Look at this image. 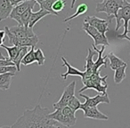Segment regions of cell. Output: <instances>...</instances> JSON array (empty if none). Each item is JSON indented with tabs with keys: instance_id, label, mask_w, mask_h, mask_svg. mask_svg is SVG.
Masks as SVG:
<instances>
[{
	"instance_id": "44dd1931",
	"label": "cell",
	"mask_w": 130,
	"mask_h": 128,
	"mask_svg": "<svg viewBox=\"0 0 130 128\" xmlns=\"http://www.w3.org/2000/svg\"><path fill=\"white\" fill-rule=\"evenodd\" d=\"M87 10H88V6H87L85 3H82V4L78 5V8H77L76 13H75L74 14L71 15V16H69V17H67V18H65L64 20H63V22H70L71 20H73L74 18H76V17L84 14V13H87Z\"/></svg>"
},
{
	"instance_id": "4fadbf2b",
	"label": "cell",
	"mask_w": 130,
	"mask_h": 128,
	"mask_svg": "<svg viewBox=\"0 0 130 128\" xmlns=\"http://www.w3.org/2000/svg\"><path fill=\"white\" fill-rule=\"evenodd\" d=\"M82 110L84 111V117L87 118L97 119V120H108L109 117L105 114L102 113L97 107H86L82 108Z\"/></svg>"
},
{
	"instance_id": "7402d4cb",
	"label": "cell",
	"mask_w": 130,
	"mask_h": 128,
	"mask_svg": "<svg viewBox=\"0 0 130 128\" xmlns=\"http://www.w3.org/2000/svg\"><path fill=\"white\" fill-rule=\"evenodd\" d=\"M36 61V56H35V46H31L30 50L26 53V55L23 57L22 61V64L24 66H28L32 64L33 62Z\"/></svg>"
},
{
	"instance_id": "4316f807",
	"label": "cell",
	"mask_w": 130,
	"mask_h": 128,
	"mask_svg": "<svg viewBox=\"0 0 130 128\" xmlns=\"http://www.w3.org/2000/svg\"><path fill=\"white\" fill-rule=\"evenodd\" d=\"M66 6V1L65 0H56L53 5V10L56 13H59L65 8Z\"/></svg>"
},
{
	"instance_id": "7c38bea8",
	"label": "cell",
	"mask_w": 130,
	"mask_h": 128,
	"mask_svg": "<svg viewBox=\"0 0 130 128\" xmlns=\"http://www.w3.org/2000/svg\"><path fill=\"white\" fill-rule=\"evenodd\" d=\"M9 30L13 36H15L16 38H30V36H34L35 33L33 31V28L29 27H25L23 25H17V26H13V27H8Z\"/></svg>"
},
{
	"instance_id": "484cf974",
	"label": "cell",
	"mask_w": 130,
	"mask_h": 128,
	"mask_svg": "<svg viewBox=\"0 0 130 128\" xmlns=\"http://www.w3.org/2000/svg\"><path fill=\"white\" fill-rule=\"evenodd\" d=\"M35 56H36V61L38 63V66H42L44 65L45 61V54H44L43 51L40 48H38L36 51H35Z\"/></svg>"
},
{
	"instance_id": "e0dca14e",
	"label": "cell",
	"mask_w": 130,
	"mask_h": 128,
	"mask_svg": "<svg viewBox=\"0 0 130 128\" xmlns=\"http://www.w3.org/2000/svg\"><path fill=\"white\" fill-rule=\"evenodd\" d=\"M50 14L51 13H49L48 11L41 9V8H40V10L38 12H35V13L32 12L31 16H30V20H29V27L33 28L35 26V24H36L38 21H40L42 18H44V17L47 16V15H50Z\"/></svg>"
},
{
	"instance_id": "cb8c5ba5",
	"label": "cell",
	"mask_w": 130,
	"mask_h": 128,
	"mask_svg": "<svg viewBox=\"0 0 130 128\" xmlns=\"http://www.w3.org/2000/svg\"><path fill=\"white\" fill-rule=\"evenodd\" d=\"M33 8H29L27 11H25L23 13H22L20 16V23L19 25H23L25 27H29V22L30 20L31 13H32Z\"/></svg>"
},
{
	"instance_id": "3957f363",
	"label": "cell",
	"mask_w": 130,
	"mask_h": 128,
	"mask_svg": "<svg viewBox=\"0 0 130 128\" xmlns=\"http://www.w3.org/2000/svg\"><path fill=\"white\" fill-rule=\"evenodd\" d=\"M107 78H108L107 75L104 77L100 76V71L93 73L92 75L82 80L84 86L79 90V93L84 92L87 89H94L101 94H106V90L108 88V85L106 84Z\"/></svg>"
},
{
	"instance_id": "603a6c76",
	"label": "cell",
	"mask_w": 130,
	"mask_h": 128,
	"mask_svg": "<svg viewBox=\"0 0 130 128\" xmlns=\"http://www.w3.org/2000/svg\"><path fill=\"white\" fill-rule=\"evenodd\" d=\"M55 1L56 0H43L39 4V6L41 9L48 11L52 15H56V16H58V15H59L58 13H56V12H54V10H53V5H54V3L55 2Z\"/></svg>"
},
{
	"instance_id": "8fae6325",
	"label": "cell",
	"mask_w": 130,
	"mask_h": 128,
	"mask_svg": "<svg viewBox=\"0 0 130 128\" xmlns=\"http://www.w3.org/2000/svg\"><path fill=\"white\" fill-rule=\"evenodd\" d=\"M84 22H87L93 27L97 29L103 34H105L109 30V24L110 23L111 20L109 18L107 19H100L96 16H87L84 20Z\"/></svg>"
},
{
	"instance_id": "30bf717a",
	"label": "cell",
	"mask_w": 130,
	"mask_h": 128,
	"mask_svg": "<svg viewBox=\"0 0 130 128\" xmlns=\"http://www.w3.org/2000/svg\"><path fill=\"white\" fill-rule=\"evenodd\" d=\"M37 2L35 0H27V1H23L21 4L17 5V6H13L12 13L10 14V18L13 20L16 21L17 23H20V16L22 13H23L25 11H27L29 8H33Z\"/></svg>"
},
{
	"instance_id": "9c48e42d",
	"label": "cell",
	"mask_w": 130,
	"mask_h": 128,
	"mask_svg": "<svg viewBox=\"0 0 130 128\" xmlns=\"http://www.w3.org/2000/svg\"><path fill=\"white\" fill-rule=\"evenodd\" d=\"M48 118L54 119L56 122L60 123V124H63L65 126H73L76 124L77 117H69L68 115H66L65 113H63L61 108H58L55 109L53 113L48 114Z\"/></svg>"
},
{
	"instance_id": "836d02e7",
	"label": "cell",
	"mask_w": 130,
	"mask_h": 128,
	"mask_svg": "<svg viewBox=\"0 0 130 128\" xmlns=\"http://www.w3.org/2000/svg\"><path fill=\"white\" fill-rule=\"evenodd\" d=\"M35 1H36V2H37V3H38V5H39V4H40V3H41V2H42V1H43V0H35Z\"/></svg>"
},
{
	"instance_id": "d6a6232c",
	"label": "cell",
	"mask_w": 130,
	"mask_h": 128,
	"mask_svg": "<svg viewBox=\"0 0 130 128\" xmlns=\"http://www.w3.org/2000/svg\"><path fill=\"white\" fill-rule=\"evenodd\" d=\"M3 43H4V39H2V38H0V46L3 45Z\"/></svg>"
},
{
	"instance_id": "6da1fadb",
	"label": "cell",
	"mask_w": 130,
	"mask_h": 128,
	"mask_svg": "<svg viewBox=\"0 0 130 128\" xmlns=\"http://www.w3.org/2000/svg\"><path fill=\"white\" fill-rule=\"evenodd\" d=\"M50 110L42 108L39 104L35 106L33 109H27L16 122L10 127L13 128H59L56 121L48 118Z\"/></svg>"
},
{
	"instance_id": "4dcf8cb0",
	"label": "cell",
	"mask_w": 130,
	"mask_h": 128,
	"mask_svg": "<svg viewBox=\"0 0 130 128\" xmlns=\"http://www.w3.org/2000/svg\"><path fill=\"white\" fill-rule=\"evenodd\" d=\"M6 36V30H0V38H2V39H5V38Z\"/></svg>"
},
{
	"instance_id": "5bb4252c",
	"label": "cell",
	"mask_w": 130,
	"mask_h": 128,
	"mask_svg": "<svg viewBox=\"0 0 130 128\" xmlns=\"http://www.w3.org/2000/svg\"><path fill=\"white\" fill-rule=\"evenodd\" d=\"M61 61H62V62H63L62 66L67 67V71H66L64 74L61 75V77L63 78V80L67 79L68 76H78V77H80V78H82V77L84 76V71H81V70H79V69L74 68L73 66H71V64H70V63L67 61V60L65 59L64 56H61Z\"/></svg>"
},
{
	"instance_id": "ffe728a7",
	"label": "cell",
	"mask_w": 130,
	"mask_h": 128,
	"mask_svg": "<svg viewBox=\"0 0 130 128\" xmlns=\"http://www.w3.org/2000/svg\"><path fill=\"white\" fill-rule=\"evenodd\" d=\"M28 52H29V47L28 46L20 47V49H19V52H18V54H17L16 58L13 60V62H14V64H15V66H16L17 70L18 71H21V64H22V61Z\"/></svg>"
},
{
	"instance_id": "7a4b0ae2",
	"label": "cell",
	"mask_w": 130,
	"mask_h": 128,
	"mask_svg": "<svg viewBox=\"0 0 130 128\" xmlns=\"http://www.w3.org/2000/svg\"><path fill=\"white\" fill-rule=\"evenodd\" d=\"M116 19V29L115 31L117 32L121 26H124V32L122 34L117 35L118 38L120 39H127L130 41V38L127 36L128 34V25L130 22V3L126 0L124 1V4L118 11L117 14L115 15Z\"/></svg>"
},
{
	"instance_id": "52a82bcc",
	"label": "cell",
	"mask_w": 130,
	"mask_h": 128,
	"mask_svg": "<svg viewBox=\"0 0 130 128\" xmlns=\"http://www.w3.org/2000/svg\"><path fill=\"white\" fill-rule=\"evenodd\" d=\"M75 89H76V81H72L63 90L62 95L60 98V100L56 103L53 104L54 109L62 108L63 107L68 106V103L71 100V98L75 95Z\"/></svg>"
},
{
	"instance_id": "2e32d148",
	"label": "cell",
	"mask_w": 130,
	"mask_h": 128,
	"mask_svg": "<svg viewBox=\"0 0 130 128\" xmlns=\"http://www.w3.org/2000/svg\"><path fill=\"white\" fill-rule=\"evenodd\" d=\"M15 76V73L7 72L4 74H0V89L3 91H6L10 88L11 82L13 78Z\"/></svg>"
},
{
	"instance_id": "5b68a950",
	"label": "cell",
	"mask_w": 130,
	"mask_h": 128,
	"mask_svg": "<svg viewBox=\"0 0 130 128\" xmlns=\"http://www.w3.org/2000/svg\"><path fill=\"white\" fill-rule=\"evenodd\" d=\"M5 30L6 33V36L8 38V41L9 44L12 45H16V46L22 47V46H36L38 43V38L37 35H35L34 36H30V38H16L15 36H13L9 30V28L5 27Z\"/></svg>"
},
{
	"instance_id": "1f68e13d",
	"label": "cell",
	"mask_w": 130,
	"mask_h": 128,
	"mask_svg": "<svg viewBox=\"0 0 130 128\" xmlns=\"http://www.w3.org/2000/svg\"><path fill=\"white\" fill-rule=\"evenodd\" d=\"M6 56H4V55H3V54H2V52H0V59H6Z\"/></svg>"
},
{
	"instance_id": "d6986e66",
	"label": "cell",
	"mask_w": 130,
	"mask_h": 128,
	"mask_svg": "<svg viewBox=\"0 0 130 128\" xmlns=\"http://www.w3.org/2000/svg\"><path fill=\"white\" fill-rule=\"evenodd\" d=\"M127 67V64L123 65L121 67L115 69L114 72V82L115 84H120L123 80L126 78V69Z\"/></svg>"
},
{
	"instance_id": "d4e9b609",
	"label": "cell",
	"mask_w": 130,
	"mask_h": 128,
	"mask_svg": "<svg viewBox=\"0 0 130 128\" xmlns=\"http://www.w3.org/2000/svg\"><path fill=\"white\" fill-rule=\"evenodd\" d=\"M1 46L3 47V48H5L6 51H7L8 52V56H9V59L11 60V61H13V60L16 58L17 54H18L19 52V49H20V47L19 46H16V45H12V46H7V45H5L4 44H3Z\"/></svg>"
},
{
	"instance_id": "ac0fdd59",
	"label": "cell",
	"mask_w": 130,
	"mask_h": 128,
	"mask_svg": "<svg viewBox=\"0 0 130 128\" xmlns=\"http://www.w3.org/2000/svg\"><path fill=\"white\" fill-rule=\"evenodd\" d=\"M107 58H108L109 61H110V67L112 70H115V69H117L118 68L126 64L125 61H123L120 58L116 56L112 52H109V53L107 54Z\"/></svg>"
},
{
	"instance_id": "f1b7e54d",
	"label": "cell",
	"mask_w": 130,
	"mask_h": 128,
	"mask_svg": "<svg viewBox=\"0 0 130 128\" xmlns=\"http://www.w3.org/2000/svg\"><path fill=\"white\" fill-rule=\"evenodd\" d=\"M17 70L16 66H0V74H4L7 72L15 73Z\"/></svg>"
},
{
	"instance_id": "e575fe53",
	"label": "cell",
	"mask_w": 130,
	"mask_h": 128,
	"mask_svg": "<svg viewBox=\"0 0 130 128\" xmlns=\"http://www.w3.org/2000/svg\"><path fill=\"white\" fill-rule=\"evenodd\" d=\"M129 24H130V22H129ZM128 33H130V29H128Z\"/></svg>"
},
{
	"instance_id": "8992f818",
	"label": "cell",
	"mask_w": 130,
	"mask_h": 128,
	"mask_svg": "<svg viewBox=\"0 0 130 128\" xmlns=\"http://www.w3.org/2000/svg\"><path fill=\"white\" fill-rule=\"evenodd\" d=\"M83 30L85 31L87 34H88L91 38L94 39V45H105V46H109L108 38L105 36V34L101 33L97 29H95L94 27H93L92 25H90L89 23H87V22H83V27H82Z\"/></svg>"
},
{
	"instance_id": "9a60e30c",
	"label": "cell",
	"mask_w": 130,
	"mask_h": 128,
	"mask_svg": "<svg viewBox=\"0 0 130 128\" xmlns=\"http://www.w3.org/2000/svg\"><path fill=\"white\" fill-rule=\"evenodd\" d=\"M13 6L10 0H0V22L10 17Z\"/></svg>"
},
{
	"instance_id": "ba28073f",
	"label": "cell",
	"mask_w": 130,
	"mask_h": 128,
	"mask_svg": "<svg viewBox=\"0 0 130 128\" xmlns=\"http://www.w3.org/2000/svg\"><path fill=\"white\" fill-rule=\"evenodd\" d=\"M79 96L85 99V102L81 103L80 109L82 108H86V107H97V105L100 103H107V104L110 103V98H109L107 93L104 94H97L94 97H89V96L83 94L82 93H79Z\"/></svg>"
},
{
	"instance_id": "83f0119b",
	"label": "cell",
	"mask_w": 130,
	"mask_h": 128,
	"mask_svg": "<svg viewBox=\"0 0 130 128\" xmlns=\"http://www.w3.org/2000/svg\"><path fill=\"white\" fill-rule=\"evenodd\" d=\"M68 106L71 107V108H72L74 111H77V110L80 109V106H81V102L79 101V100L78 99V98L76 97V96H73L72 98H71V100L69 101V103H68Z\"/></svg>"
},
{
	"instance_id": "277c9868",
	"label": "cell",
	"mask_w": 130,
	"mask_h": 128,
	"mask_svg": "<svg viewBox=\"0 0 130 128\" xmlns=\"http://www.w3.org/2000/svg\"><path fill=\"white\" fill-rule=\"evenodd\" d=\"M125 0H103V3L96 4L95 12L96 13H105L108 15V18L112 20L115 18L119 9L123 6ZM77 0L71 1V8H73Z\"/></svg>"
},
{
	"instance_id": "f546056e",
	"label": "cell",
	"mask_w": 130,
	"mask_h": 128,
	"mask_svg": "<svg viewBox=\"0 0 130 128\" xmlns=\"http://www.w3.org/2000/svg\"><path fill=\"white\" fill-rule=\"evenodd\" d=\"M23 1H27V0H10V2L12 3V5H13V6L21 4V3L23 2Z\"/></svg>"
}]
</instances>
